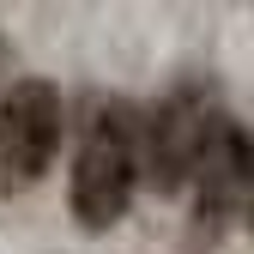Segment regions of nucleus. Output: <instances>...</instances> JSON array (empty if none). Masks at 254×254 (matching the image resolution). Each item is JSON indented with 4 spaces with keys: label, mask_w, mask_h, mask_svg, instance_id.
Returning <instances> with one entry per match:
<instances>
[{
    "label": "nucleus",
    "mask_w": 254,
    "mask_h": 254,
    "mask_svg": "<svg viewBox=\"0 0 254 254\" xmlns=\"http://www.w3.org/2000/svg\"><path fill=\"white\" fill-rule=\"evenodd\" d=\"M248 224H254V200H248Z\"/></svg>",
    "instance_id": "39448f33"
},
{
    "label": "nucleus",
    "mask_w": 254,
    "mask_h": 254,
    "mask_svg": "<svg viewBox=\"0 0 254 254\" xmlns=\"http://www.w3.org/2000/svg\"><path fill=\"white\" fill-rule=\"evenodd\" d=\"M224 127V115H218L212 103V91H170L164 103H157L139 127V157H145V176L157 194H176V188L194 182L200 170V157L212 145V133Z\"/></svg>",
    "instance_id": "f03ea898"
},
{
    "label": "nucleus",
    "mask_w": 254,
    "mask_h": 254,
    "mask_svg": "<svg viewBox=\"0 0 254 254\" xmlns=\"http://www.w3.org/2000/svg\"><path fill=\"white\" fill-rule=\"evenodd\" d=\"M254 200V139L242 127H218L200 170H194V230L200 242H212V230L230 224V212H242Z\"/></svg>",
    "instance_id": "20e7f679"
},
{
    "label": "nucleus",
    "mask_w": 254,
    "mask_h": 254,
    "mask_svg": "<svg viewBox=\"0 0 254 254\" xmlns=\"http://www.w3.org/2000/svg\"><path fill=\"white\" fill-rule=\"evenodd\" d=\"M61 151V91L49 79H18L0 97V194L37 188Z\"/></svg>",
    "instance_id": "7ed1b4c3"
},
{
    "label": "nucleus",
    "mask_w": 254,
    "mask_h": 254,
    "mask_svg": "<svg viewBox=\"0 0 254 254\" xmlns=\"http://www.w3.org/2000/svg\"><path fill=\"white\" fill-rule=\"evenodd\" d=\"M133 164H139V115L121 97H103L85 115V133L73 151V218L85 230L121 224L133 200Z\"/></svg>",
    "instance_id": "f257e3e1"
}]
</instances>
